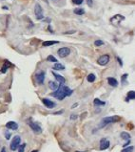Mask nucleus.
I'll return each instance as SVG.
<instances>
[{
	"label": "nucleus",
	"instance_id": "3",
	"mask_svg": "<svg viewBox=\"0 0 135 152\" xmlns=\"http://www.w3.org/2000/svg\"><path fill=\"white\" fill-rule=\"evenodd\" d=\"M20 143H21V137H20L19 135L14 136V137L12 138V141L11 142V145H10L11 150H12V151L16 150V149L18 148V146H19Z\"/></svg>",
	"mask_w": 135,
	"mask_h": 152
},
{
	"label": "nucleus",
	"instance_id": "28",
	"mask_svg": "<svg viewBox=\"0 0 135 152\" xmlns=\"http://www.w3.org/2000/svg\"><path fill=\"white\" fill-rule=\"evenodd\" d=\"M127 77H128V74H124V75L122 76V83H123V84L125 83V80H126Z\"/></svg>",
	"mask_w": 135,
	"mask_h": 152
},
{
	"label": "nucleus",
	"instance_id": "1",
	"mask_svg": "<svg viewBox=\"0 0 135 152\" xmlns=\"http://www.w3.org/2000/svg\"><path fill=\"white\" fill-rule=\"evenodd\" d=\"M72 93H73V91L70 90L69 87L65 86L64 84H59L58 88L52 94V96L54 97L55 99L59 100V101H62V100H64L66 97L70 96Z\"/></svg>",
	"mask_w": 135,
	"mask_h": 152
},
{
	"label": "nucleus",
	"instance_id": "14",
	"mask_svg": "<svg viewBox=\"0 0 135 152\" xmlns=\"http://www.w3.org/2000/svg\"><path fill=\"white\" fill-rule=\"evenodd\" d=\"M49 86H50V88H51L52 90L55 91V90L58 88L59 84H58V83H56V82H54V81H50V82H49Z\"/></svg>",
	"mask_w": 135,
	"mask_h": 152
},
{
	"label": "nucleus",
	"instance_id": "19",
	"mask_svg": "<svg viewBox=\"0 0 135 152\" xmlns=\"http://www.w3.org/2000/svg\"><path fill=\"white\" fill-rule=\"evenodd\" d=\"M93 103H94L95 105H97V106H103V105H105V104H106V102H105V101H100L99 99H95V100L93 101Z\"/></svg>",
	"mask_w": 135,
	"mask_h": 152
},
{
	"label": "nucleus",
	"instance_id": "11",
	"mask_svg": "<svg viewBox=\"0 0 135 152\" xmlns=\"http://www.w3.org/2000/svg\"><path fill=\"white\" fill-rule=\"evenodd\" d=\"M6 127L8 129H11V130H16L18 128V124L15 122H8L6 124Z\"/></svg>",
	"mask_w": 135,
	"mask_h": 152
},
{
	"label": "nucleus",
	"instance_id": "5",
	"mask_svg": "<svg viewBox=\"0 0 135 152\" xmlns=\"http://www.w3.org/2000/svg\"><path fill=\"white\" fill-rule=\"evenodd\" d=\"M34 14H35V15H36V18L39 19V20L44 17V16H43V10H42L41 6H40L38 3L35 4V7H34Z\"/></svg>",
	"mask_w": 135,
	"mask_h": 152
},
{
	"label": "nucleus",
	"instance_id": "6",
	"mask_svg": "<svg viewBox=\"0 0 135 152\" xmlns=\"http://www.w3.org/2000/svg\"><path fill=\"white\" fill-rule=\"evenodd\" d=\"M35 79H36V82H37L39 85L44 84V81H45V72H44V71H40V72L36 73V75H35Z\"/></svg>",
	"mask_w": 135,
	"mask_h": 152
},
{
	"label": "nucleus",
	"instance_id": "31",
	"mask_svg": "<svg viewBox=\"0 0 135 152\" xmlns=\"http://www.w3.org/2000/svg\"><path fill=\"white\" fill-rule=\"evenodd\" d=\"M76 118H77L76 115H71V116H70V120H75Z\"/></svg>",
	"mask_w": 135,
	"mask_h": 152
},
{
	"label": "nucleus",
	"instance_id": "27",
	"mask_svg": "<svg viewBox=\"0 0 135 152\" xmlns=\"http://www.w3.org/2000/svg\"><path fill=\"white\" fill-rule=\"evenodd\" d=\"M8 68H9V65L4 66V67L1 69V73H6V72H7V70H8Z\"/></svg>",
	"mask_w": 135,
	"mask_h": 152
},
{
	"label": "nucleus",
	"instance_id": "17",
	"mask_svg": "<svg viewBox=\"0 0 135 152\" xmlns=\"http://www.w3.org/2000/svg\"><path fill=\"white\" fill-rule=\"evenodd\" d=\"M74 14H77V15H82L85 14V10L84 9H80V8H77V9H74Z\"/></svg>",
	"mask_w": 135,
	"mask_h": 152
},
{
	"label": "nucleus",
	"instance_id": "23",
	"mask_svg": "<svg viewBox=\"0 0 135 152\" xmlns=\"http://www.w3.org/2000/svg\"><path fill=\"white\" fill-rule=\"evenodd\" d=\"M19 149H18V152H24L25 150V147H26V144H22V145H19Z\"/></svg>",
	"mask_w": 135,
	"mask_h": 152
},
{
	"label": "nucleus",
	"instance_id": "12",
	"mask_svg": "<svg viewBox=\"0 0 135 152\" xmlns=\"http://www.w3.org/2000/svg\"><path fill=\"white\" fill-rule=\"evenodd\" d=\"M53 75L55 76V78H56V80L60 83V84H65V82H66V79L63 77V76H61V75H58V74H56V73H53Z\"/></svg>",
	"mask_w": 135,
	"mask_h": 152
},
{
	"label": "nucleus",
	"instance_id": "33",
	"mask_svg": "<svg viewBox=\"0 0 135 152\" xmlns=\"http://www.w3.org/2000/svg\"><path fill=\"white\" fill-rule=\"evenodd\" d=\"M31 152H38V150H33V151H31Z\"/></svg>",
	"mask_w": 135,
	"mask_h": 152
},
{
	"label": "nucleus",
	"instance_id": "21",
	"mask_svg": "<svg viewBox=\"0 0 135 152\" xmlns=\"http://www.w3.org/2000/svg\"><path fill=\"white\" fill-rule=\"evenodd\" d=\"M87 79H88V82H93V81H95L96 76H95L94 74H89L88 76H87Z\"/></svg>",
	"mask_w": 135,
	"mask_h": 152
},
{
	"label": "nucleus",
	"instance_id": "26",
	"mask_svg": "<svg viewBox=\"0 0 135 152\" xmlns=\"http://www.w3.org/2000/svg\"><path fill=\"white\" fill-rule=\"evenodd\" d=\"M83 1L84 0H72V3L73 4H76V5H80L83 3Z\"/></svg>",
	"mask_w": 135,
	"mask_h": 152
},
{
	"label": "nucleus",
	"instance_id": "29",
	"mask_svg": "<svg viewBox=\"0 0 135 152\" xmlns=\"http://www.w3.org/2000/svg\"><path fill=\"white\" fill-rule=\"evenodd\" d=\"M5 135H6V139H7V140H10V138H11V134H10L8 131H5Z\"/></svg>",
	"mask_w": 135,
	"mask_h": 152
},
{
	"label": "nucleus",
	"instance_id": "4",
	"mask_svg": "<svg viewBox=\"0 0 135 152\" xmlns=\"http://www.w3.org/2000/svg\"><path fill=\"white\" fill-rule=\"evenodd\" d=\"M27 124L29 125V127L32 129V131L35 133V134H41L42 133V127L40 126L37 123H33V122H31L30 120L29 121H28L27 122Z\"/></svg>",
	"mask_w": 135,
	"mask_h": 152
},
{
	"label": "nucleus",
	"instance_id": "25",
	"mask_svg": "<svg viewBox=\"0 0 135 152\" xmlns=\"http://www.w3.org/2000/svg\"><path fill=\"white\" fill-rule=\"evenodd\" d=\"M94 44H95L96 46H101V45L104 44V41H103V40H96V41L94 42Z\"/></svg>",
	"mask_w": 135,
	"mask_h": 152
},
{
	"label": "nucleus",
	"instance_id": "20",
	"mask_svg": "<svg viewBox=\"0 0 135 152\" xmlns=\"http://www.w3.org/2000/svg\"><path fill=\"white\" fill-rule=\"evenodd\" d=\"M57 43H59L58 41H45V42H43V46H45V47H47V46H52V45H54V44H57Z\"/></svg>",
	"mask_w": 135,
	"mask_h": 152
},
{
	"label": "nucleus",
	"instance_id": "9",
	"mask_svg": "<svg viewBox=\"0 0 135 152\" xmlns=\"http://www.w3.org/2000/svg\"><path fill=\"white\" fill-rule=\"evenodd\" d=\"M109 147V141L107 139H102L100 142V150H106Z\"/></svg>",
	"mask_w": 135,
	"mask_h": 152
},
{
	"label": "nucleus",
	"instance_id": "16",
	"mask_svg": "<svg viewBox=\"0 0 135 152\" xmlns=\"http://www.w3.org/2000/svg\"><path fill=\"white\" fill-rule=\"evenodd\" d=\"M134 99H135V92L134 91H129V92L128 93V98H127L126 101H130V100H134Z\"/></svg>",
	"mask_w": 135,
	"mask_h": 152
},
{
	"label": "nucleus",
	"instance_id": "15",
	"mask_svg": "<svg viewBox=\"0 0 135 152\" xmlns=\"http://www.w3.org/2000/svg\"><path fill=\"white\" fill-rule=\"evenodd\" d=\"M121 138L123 139V140H125V141H129L130 140V135L128 133V132H122L121 133Z\"/></svg>",
	"mask_w": 135,
	"mask_h": 152
},
{
	"label": "nucleus",
	"instance_id": "24",
	"mask_svg": "<svg viewBox=\"0 0 135 152\" xmlns=\"http://www.w3.org/2000/svg\"><path fill=\"white\" fill-rule=\"evenodd\" d=\"M47 60H49V61H53V62H57V59L54 57L53 55H49V56L47 57Z\"/></svg>",
	"mask_w": 135,
	"mask_h": 152
},
{
	"label": "nucleus",
	"instance_id": "10",
	"mask_svg": "<svg viewBox=\"0 0 135 152\" xmlns=\"http://www.w3.org/2000/svg\"><path fill=\"white\" fill-rule=\"evenodd\" d=\"M43 101V103H44V105L47 107V108H54L55 106H56V104H55V102L53 101H52L51 100H49V99H43L42 100Z\"/></svg>",
	"mask_w": 135,
	"mask_h": 152
},
{
	"label": "nucleus",
	"instance_id": "2",
	"mask_svg": "<svg viewBox=\"0 0 135 152\" xmlns=\"http://www.w3.org/2000/svg\"><path fill=\"white\" fill-rule=\"evenodd\" d=\"M120 121V117L118 116H110V117H106L104 119H102V121L100 122V125L99 126L104 127L107 126L108 124H113V123H117Z\"/></svg>",
	"mask_w": 135,
	"mask_h": 152
},
{
	"label": "nucleus",
	"instance_id": "8",
	"mask_svg": "<svg viewBox=\"0 0 135 152\" xmlns=\"http://www.w3.org/2000/svg\"><path fill=\"white\" fill-rule=\"evenodd\" d=\"M70 54V49L68 47H63L58 50V55L60 57H65V56L69 55Z\"/></svg>",
	"mask_w": 135,
	"mask_h": 152
},
{
	"label": "nucleus",
	"instance_id": "18",
	"mask_svg": "<svg viewBox=\"0 0 135 152\" xmlns=\"http://www.w3.org/2000/svg\"><path fill=\"white\" fill-rule=\"evenodd\" d=\"M53 69L54 70H64V69H65V66L62 65L61 63H55L53 65Z\"/></svg>",
	"mask_w": 135,
	"mask_h": 152
},
{
	"label": "nucleus",
	"instance_id": "22",
	"mask_svg": "<svg viewBox=\"0 0 135 152\" xmlns=\"http://www.w3.org/2000/svg\"><path fill=\"white\" fill-rule=\"evenodd\" d=\"M133 151V146H129V147H125L121 152H132Z\"/></svg>",
	"mask_w": 135,
	"mask_h": 152
},
{
	"label": "nucleus",
	"instance_id": "13",
	"mask_svg": "<svg viewBox=\"0 0 135 152\" xmlns=\"http://www.w3.org/2000/svg\"><path fill=\"white\" fill-rule=\"evenodd\" d=\"M108 84H109L110 86H112V87H116V86L118 85V81H117V79L114 78V77H108Z\"/></svg>",
	"mask_w": 135,
	"mask_h": 152
},
{
	"label": "nucleus",
	"instance_id": "7",
	"mask_svg": "<svg viewBox=\"0 0 135 152\" xmlns=\"http://www.w3.org/2000/svg\"><path fill=\"white\" fill-rule=\"evenodd\" d=\"M108 61H109V55H101L99 58H98V60H97V62H98V64L99 65H107L108 63Z\"/></svg>",
	"mask_w": 135,
	"mask_h": 152
},
{
	"label": "nucleus",
	"instance_id": "30",
	"mask_svg": "<svg viewBox=\"0 0 135 152\" xmlns=\"http://www.w3.org/2000/svg\"><path fill=\"white\" fill-rule=\"evenodd\" d=\"M87 3L89 7H92V0H87Z\"/></svg>",
	"mask_w": 135,
	"mask_h": 152
},
{
	"label": "nucleus",
	"instance_id": "32",
	"mask_svg": "<svg viewBox=\"0 0 135 152\" xmlns=\"http://www.w3.org/2000/svg\"><path fill=\"white\" fill-rule=\"evenodd\" d=\"M0 152H7V151H6V148H5V147H3V148L1 149V151H0Z\"/></svg>",
	"mask_w": 135,
	"mask_h": 152
}]
</instances>
